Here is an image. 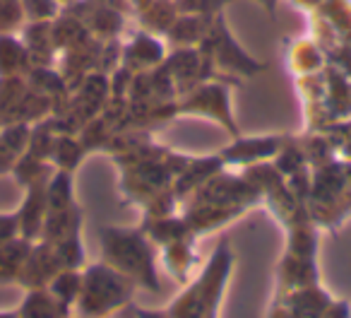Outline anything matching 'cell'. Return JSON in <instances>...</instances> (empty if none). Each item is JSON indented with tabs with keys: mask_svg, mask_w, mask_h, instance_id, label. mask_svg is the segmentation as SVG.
<instances>
[{
	"mask_svg": "<svg viewBox=\"0 0 351 318\" xmlns=\"http://www.w3.org/2000/svg\"><path fill=\"white\" fill-rule=\"evenodd\" d=\"M0 318H17V313H0Z\"/></svg>",
	"mask_w": 351,
	"mask_h": 318,
	"instance_id": "2",
	"label": "cell"
},
{
	"mask_svg": "<svg viewBox=\"0 0 351 318\" xmlns=\"http://www.w3.org/2000/svg\"><path fill=\"white\" fill-rule=\"evenodd\" d=\"M210 318H215V316H210Z\"/></svg>",
	"mask_w": 351,
	"mask_h": 318,
	"instance_id": "3",
	"label": "cell"
},
{
	"mask_svg": "<svg viewBox=\"0 0 351 318\" xmlns=\"http://www.w3.org/2000/svg\"><path fill=\"white\" fill-rule=\"evenodd\" d=\"M17 318H65V308L60 299H51L46 297L44 292L32 294L25 302V308H22V316Z\"/></svg>",
	"mask_w": 351,
	"mask_h": 318,
	"instance_id": "1",
	"label": "cell"
}]
</instances>
